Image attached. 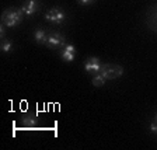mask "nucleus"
<instances>
[{
    "label": "nucleus",
    "mask_w": 157,
    "mask_h": 150,
    "mask_svg": "<svg viewBox=\"0 0 157 150\" xmlns=\"http://www.w3.org/2000/svg\"><path fill=\"white\" fill-rule=\"evenodd\" d=\"M21 10H23L24 16H34V14L36 13L39 10V3L38 0H27L25 3H24V6L21 7Z\"/></svg>",
    "instance_id": "39448f33"
},
{
    "label": "nucleus",
    "mask_w": 157,
    "mask_h": 150,
    "mask_svg": "<svg viewBox=\"0 0 157 150\" xmlns=\"http://www.w3.org/2000/svg\"><path fill=\"white\" fill-rule=\"evenodd\" d=\"M23 124L27 128H35V125L38 124V118L34 114H27L23 117Z\"/></svg>",
    "instance_id": "1a4fd4ad"
},
{
    "label": "nucleus",
    "mask_w": 157,
    "mask_h": 150,
    "mask_svg": "<svg viewBox=\"0 0 157 150\" xmlns=\"http://www.w3.org/2000/svg\"><path fill=\"white\" fill-rule=\"evenodd\" d=\"M66 18V14L62 9H59V7H53L45 14V20L51 21L53 24H62Z\"/></svg>",
    "instance_id": "20e7f679"
},
{
    "label": "nucleus",
    "mask_w": 157,
    "mask_h": 150,
    "mask_svg": "<svg viewBox=\"0 0 157 150\" xmlns=\"http://www.w3.org/2000/svg\"><path fill=\"white\" fill-rule=\"evenodd\" d=\"M101 63L98 60V58H90L86 60L84 63V70L87 73H100L101 70Z\"/></svg>",
    "instance_id": "423d86ee"
},
{
    "label": "nucleus",
    "mask_w": 157,
    "mask_h": 150,
    "mask_svg": "<svg viewBox=\"0 0 157 150\" xmlns=\"http://www.w3.org/2000/svg\"><path fill=\"white\" fill-rule=\"evenodd\" d=\"M4 35H6V25H4V24H2V25H0V37H2V38H4Z\"/></svg>",
    "instance_id": "ddd939ff"
},
{
    "label": "nucleus",
    "mask_w": 157,
    "mask_h": 150,
    "mask_svg": "<svg viewBox=\"0 0 157 150\" xmlns=\"http://www.w3.org/2000/svg\"><path fill=\"white\" fill-rule=\"evenodd\" d=\"M0 48H2V51H3V52L9 53L10 51L13 49V42H11V41H9V39H4L3 42H2V46H0Z\"/></svg>",
    "instance_id": "9b49d317"
},
{
    "label": "nucleus",
    "mask_w": 157,
    "mask_h": 150,
    "mask_svg": "<svg viewBox=\"0 0 157 150\" xmlns=\"http://www.w3.org/2000/svg\"><path fill=\"white\" fill-rule=\"evenodd\" d=\"M102 76H104L107 80H114V79L121 77L124 75V69L119 65H114V63H107V65L101 66V70H100Z\"/></svg>",
    "instance_id": "f03ea898"
},
{
    "label": "nucleus",
    "mask_w": 157,
    "mask_h": 150,
    "mask_svg": "<svg viewBox=\"0 0 157 150\" xmlns=\"http://www.w3.org/2000/svg\"><path fill=\"white\" fill-rule=\"evenodd\" d=\"M60 56H62V59L65 60V62H73L76 58V49L75 46L72 45V44H67V45L63 46V51L62 53H60Z\"/></svg>",
    "instance_id": "0eeeda50"
},
{
    "label": "nucleus",
    "mask_w": 157,
    "mask_h": 150,
    "mask_svg": "<svg viewBox=\"0 0 157 150\" xmlns=\"http://www.w3.org/2000/svg\"><path fill=\"white\" fill-rule=\"evenodd\" d=\"M154 121H156V122H157V115H156V118H154Z\"/></svg>",
    "instance_id": "2eb2a0df"
},
{
    "label": "nucleus",
    "mask_w": 157,
    "mask_h": 150,
    "mask_svg": "<svg viewBox=\"0 0 157 150\" xmlns=\"http://www.w3.org/2000/svg\"><path fill=\"white\" fill-rule=\"evenodd\" d=\"M150 131L153 132V133H157V122L156 121H153L150 124Z\"/></svg>",
    "instance_id": "f8f14e48"
},
{
    "label": "nucleus",
    "mask_w": 157,
    "mask_h": 150,
    "mask_svg": "<svg viewBox=\"0 0 157 150\" xmlns=\"http://www.w3.org/2000/svg\"><path fill=\"white\" fill-rule=\"evenodd\" d=\"M23 17H24V13L21 9H17V7H9L3 11L2 14V23L4 24L6 27H17L21 24L23 21Z\"/></svg>",
    "instance_id": "f257e3e1"
},
{
    "label": "nucleus",
    "mask_w": 157,
    "mask_h": 150,
    "mask_svg": "<svg viewBox=\"0 0 157 150\" xmlns=\"http://www.w3.org/2000/svg\"><path fill=\"white\" fill-rule=\"evenodd\" d=\"M66 45V39L62 34L59 33H51L48 35V41H46V46L51 49H60Z\"/></svg>",
    "instance_id": "7ed1b4c3"
},
{
    "label": "nucleus",
    "mask_w": 157,
    "mask_h": 150,
    "mask_svg": "<svg viewBox=\"0 0 157 150\" xmlns=\"http://www.w3.org/2000/svg\"><path fill=\"white\" fill-rule=\"evenodd\" d=\"M80 4H90V3H93L94 0H77Z\"/></svg>",
    "instance_id": "4468645a"
},
{
    "label": "nucleus",
    "mask_w": 157,
    "mask_h": 150,
    "mask_svg": "<svg viewBox=\"0 0 157 150\" xmlns=\"http://www.w3.org/2000/svg\"><path fill=\"white\" fill-rule=\"evenodd\" d=\"M156 14H157V10H156Z\"/></svg>",
    "instance_id": "dca6fc26"
},
{
    "label": "nucleus",
    "mask_w": 157,
    "mask_h": 150,
    "mask_svg": "<svg viewBox=\"0 0 157 150\" xmlns=\"http://www.w3.org/2000/svg\"><path fill=\"white\" fill-rule=\"evenodd\" d=\"M48 35L49 34H46V31L42 29V28H38V29L34 31V39H35V42L41 44V45L46 44V41H48Z\"/></svg>",
    "instance_id": "6e6552de"
},
{
    "label": "nucleus",
    "mask_w": 157,
    "mask_h": 150,
    "mask_svg": "<svg viewBox=\"0 0 157 150\" xmlns=\"http://www.w3.org/2000/svg\"><path fill=\"white\" fill-rule=\"evenodd\" d=\"M105 82H107V79H105L101 73H97V75L93 77V86H95V87H101V86H104Z\"/></svg>",
    "instance_id": "9d476101"
}]
</instances>
